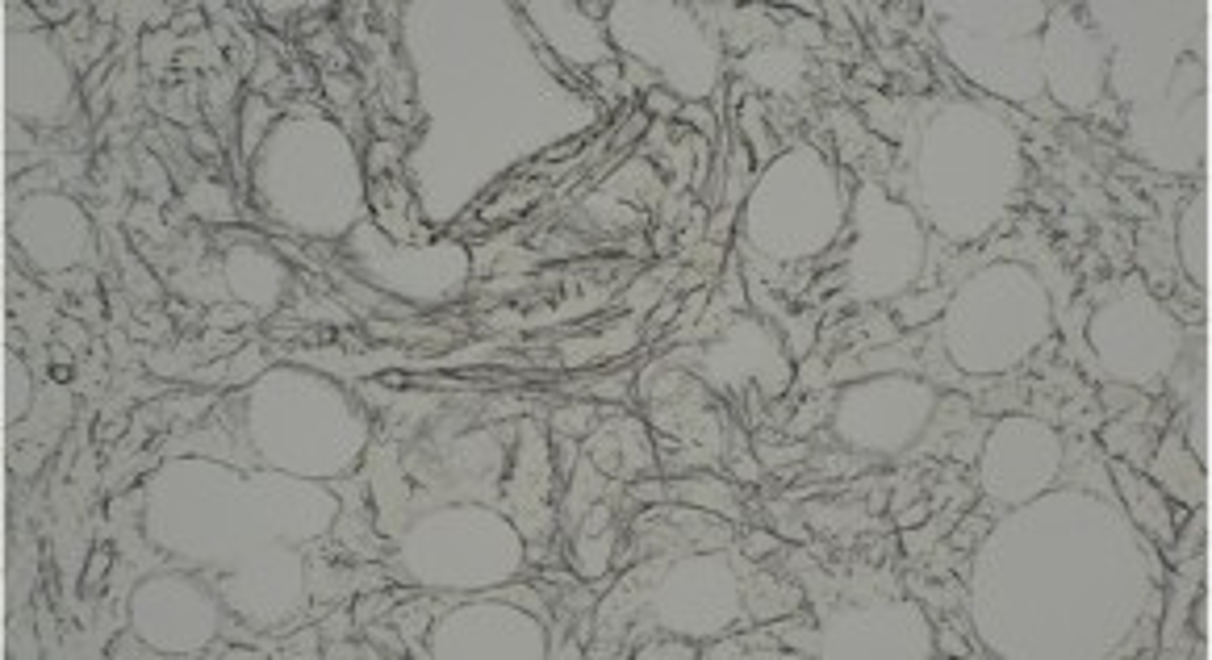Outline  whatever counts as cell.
Instances as JSON below:
<instances>
[{
	"instance_id": "1",
	"label": "cell",
	"mask_w": 1212,
	"mask_h": 660,
	"mask_svg": "<svg viewBox=\"0 0 1212 660\" xmlns=\"http://www.w3.org/2000/svg\"><path fill=\"white\" fill-rule=\"evenodd\" d=\"M5 385H9V406H5V422H17L30 406V385H26V372H21V360L17 356H5Z\"/></svg>"
}]
</instances>
